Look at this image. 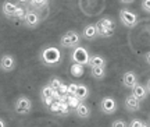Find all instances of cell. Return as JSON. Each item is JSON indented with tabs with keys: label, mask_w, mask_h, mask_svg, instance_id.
Segmentation results:
<instances>
[{
	"label": "cell",
	"mask_w": 150,
	"mask_h": 127,
	"mask_svg": "<svg viewBox=\"0 0 150 127\" xmlns=\"http://www.w3.org/2000/svg\"><path fill=\"white\" fill-rule=\"evenodd\" d=\"M89 57H91V55L88 52V49L83 48V46H75L72 53H71L72 63H78L82 64V66H86L89 63Z\"/></svg>",
	"instance_id": "277c9868"
},
{
	"label": "cell",
	"mask_w": 150,
	"mask_h": 127,
	"mask_svg": "<svg viewBox=\"0 0 150 127\" xmlns=\"http://www.w3.org/2000/svg\"><path fill=\"white\" fill-rule=\"evenodd\" d=\"M145 60H146V63L147 64H150V52H147L145 55Z\"/></svg>",
	"instance_id": "836d02e7"
},
{
	"label": "cell",
	"mask_w": 150,
	"mask_h": 127,
	"mask_svg": "<svg viewBox=\"0 0 150 127\" xmlns=\"http://www.w3.org/2000/svg\"><path fill=\"white\" fill-rule=\"evenodd\" d=\"M49 1L50 0H29L28 3H29V6L32 7L33 10H43V9H46L49 6Z\"/></svg>",
	"instance_id": "ac0fdd59"
},
{
	"label": "cell",
	"mask_w": 150,
	"mask_h": 127,
	"mask_svg": "<svg viewBox=\"0 0 150 127\" xmlns=\"http://www.w3.org/2000/svg\"><path fill=\"white\" fill-rule=\"evenodd\" d=\"M111 127H128V123L125 120H122V119H117V120L112 122Z\"/></svg>",
	"instance_id": "83f0119b"
},
{
	"label": "cell",
	"mask_w": 150,
	"mask_h": 127,
	"mask_svg": "<svg viewBox=\"0 0 150 127\" xmlns=\"http://www.w3.org/2000/svg\"><path fill=\"white\" fill-rule=\"evenodd\" d=\"M142 122H143V120H140V119H132V120L128 123V127H140L142 126Z\"/></svg>",
	"instance_id": "f546056e"
},
{
	"label": "cell",
	"mask_w": 150,
	"mask_h": 127,
	"mask_svg": "<svg viewBox=\"0 0 150 127\" xmlns=\"http://www.w3.org/2000/svg\"><path fill=\"white\" fill-rule=\"evenodd\" d=\"M79 42H81V34L78 31H74V29L67 31L60 38V46H61V48L74 49L75 46L79 45Z\"/></svg>",
	"instance_id": "7a4b0ae2"
},
{
	"label": "cell",
	"mask_w": 150,
	"mask_h": 127,
	"mask_svg": "<svg viewBox=\"0 0 150 127\" xmlns=\"http://www.w3.org/2000/svg\"><path fill=\"white\" fill-rule=\"evenodd\" d=\"M0 127H7V126H6V122L1 119V117H0Z\"/></svg>",
	"instance_id": "d590c367"
},
{
	"label": "cell",
	"mask_w": 150,
	"mask_h": 127,
	"mask_svg": "<svg viewBox=\"0 0 150 127\" xmlns=\"http://www.w3.org/2000/svg\"><path fill=\"white\" fill-rule=\"evenodd\" d=\"M138 84V75L134 71H127L122 75V85L127 88H132L134 85Z\"/></svg>",
	"instance_id": "8fae6325"
},
{
	"label": "cell",
	"mask_w": 150,
	"mask_h": 127,
	"mask_svg": "<svg viewBox=\"0 0 150 127\" xmlns=\"http://www.w3.org/2000/svg\"><path fill=\"white\" fill-rule=\"evenodd\" d=\"M16 69V59L11 55H3L0 57V70H3L6 73H10Z\"/></svg>",
	"instance_id": "ba28073f"
},
{
	"label": "cell",
	"mask_w": 150,
	"mask_h": 127,
	"mask_svg": "<svg viewBox=\"0 0 150 127\" xmlns=\"http://www.w3.org/2000/svg\"><path fill=\"white\" fill-rule=\"evenodd\" d=\"M53 88L50 85H45L42 90H40V98L42 99H47V98H53Z\"/></svg>",
	"instance_id": "44dd1931"
},
{
	"label": "cell",
	"mask_w": 150,
	"mask_h": 127,
	"mask_svg": "<svg viewBox=\"0 0 150 127\" xmlns=\"http://www.w3.org/2000/svg\"><path fill=\"white\" fill-rule=\"evenodd\" d=\"M18 1H20V3H21V4H24V3H28V1H29V0H18Z\"/></svg>",
	"instance_id": "74e56055"
},
{
	"label": "cell",
	"mask_w": 150,
	"mask_h": 127,
	"mask_svg": "<svg viewBox=\"0 0 150 127\" xmlns=\"http://www.w3.org/2000/svg\"><path fill=\"white\" fill-rule=\"evenodd\" d=\"M57 113L61 115V116L70 115L71 109H70V106H68V103H67V102H59V112H57Z\"/></svg>",
	"instance_id": "7402d4cb"
},
{
	"label": "cell",
	"mask_w": 150,
	"mask_h": 127,
	"mask_svg": "<svg viewBox=\"0 0 150 127\" xmlns=\"http://www.w3.org/2000/svg\"><path fill=\"white\" fill-rule=\"evenodd\" d=\"M149 124H150V116H149Z\"/></svg>",
	"instance_id": "f35d334b"
},
{
	"label": "cell",
	"mask_w": 150,
	"mask_h": 127,
	"mask_svg": "<svg viewBox=\"0 0 150 127\" xmlns=\"http://www.w3.org/2000/svg\"><path fill=\"white\" fill-rule=\"evenodd\" d=\"M49 110L52 112V113H57V112H59V101L52 102V105L49 106Z\"/></svg>",
	"instance_id": "4dcf8cb0"
},
{
	"label": "cell",
	"mask_w": 150,
	"mask_h": 127,
	"mask_svg": "<svg viewBox=\"0 0 150 127\" xmlns=\"http://www.w3.org/2000/svg\"><path fill=\"white\" fill-rule=\"evenodd\" d=\"M149 29H150V28H149Z\"/></svg>",
	"instance_id": "ab89813d"
},
{
	"label": "cell",
	"mask_w": 150,
	"mask_h": 127,
	"mask_svg": "<svg viewBox=\"0 0 150 127\" xmlns=\"http://www.w3.org/2000/svg\"><path fill=\"white\" fill-rule=\"evenodd\" d=\"M100 108H102V112L104 115H112L117 112V101L111 98V96H104L100 102Z\"/></svg>",
	"instance_id": "8992f818"
},
{
	"label": "cell",
	"mask_w": 150,
	"mask_h": 127,
	"mask_svg": "<svg viewBox=\"0 0 150 127\" xmlns=\"http://www.w3.org/2000/svg\"><path fill=\"white\" fill-rule=\"evenodd\" d=\"M131 90H132V92H131V94H132L136 99H139L140 102L146 99V96H147V91H146L145 85H142V84H139V83H138V84L134 85Z\"/></svg>",
	"instance_id": "4fadbf2b"
},
{
	"label": "cell",
	"mask_w": 150,
	"mask_h": 127,
	"mask_svg": "<svg viewBox=\"0 0 150 127\" xmlns=\"http://www.w3.org/2000/svg\"><path fill=\"white\" fill-rule=\"evenodd\" d=\"M145 88H146V91H147V94H150V78L147 80V83H146V85H145Z\"/></svg>",
	"instance_id": "d6a6232c"
},
{
	"label": "cell",
	"mask_w": 150,
	"mask_h": 127,
	"mask_svg": "<svg viewBox=\"0 0 150 127\" xmlns=\"http://www.w3.org/2000/svg\"><path fill=\"white\" fill-rule=\"evenodd\" d=\"M81 37L88 39V41H95L96 38H99L96 24H88V25L83 27V29L81 32Z\"/></svg>",
	"instance_id": "9c48e42d"
},
{
	"label": "cell",
	"mask_w": 150,
	"mask_h": 127,
	"mask_svg": "<svg viewBox=\"0 0 150 127\" xmlns=\"http://www.w3.org/2000/svg\"><path fill=\"white\" fill-rule=\"evenodd\" d=\"M75 96L79 99V101H85L86 98L89 96V88L85 84H78L76 91H75Z\"/></svg>",
	"instance_id": "2e32d148"
},
{
	"label": "cell",
	"mask_w": 150,
	"mask_h": 127,
	"mask_svg": "<svg viewBox=\"0 0 150 127\" xmlns=\"http://www.w3.org/2000/svg\"><path fill=\"white\" fill-rule=\"evenodd\" d=\"M22 21H24L25 27H28V28H36L40 24L42 18L39 16V13H36V11H27V14H25Z\"/></svg>",
	"instance_id": "52a82bcc"
},
{
	"label": "cell",
	"mask_w": 150,
	"mask_h": 127,
	"mask_svg": "<svg viewBox=\"0 0 150 127\" xmlns=\"http://www.w3.org/2000/svg\"><path fill=\"white\" fill-rule=\"evenodd\" d=\"M140 127H150V124L147 122H142V126Z\"/></svg>",
	"instance_id": "8d00e7d4"
},
{
	"label": "cell",
	"mask_w": 150,
	"mask_h": 127,
	"mask_svg": "<svg viewBox=\"0 0 150 127\" xmlns=\"http://www.w3.org/2000/svg\"><path fill=\"white\" fill-rule=\"evenodd\" d=\"M97 34H99V37L100 38H110V37H112L114 29H111V28H100V27H97Z\"/></svg>",
	"instance_id": "603a6c76"
},
{
	"label": "cell",
	"mask_w": 150,
	"mask_h": 127,
	"mask_svg": "<svg viewBox=\"0 0 150 127\" xmlns=\"http://www.w3.org/2000/svg\"><path fill=\"white\" fill-rule=\"evenodd\" d=\"M61 84H63V83H61V80L57 78V77H53V78L49 81V85H50V87H52L53 90H59V87H60Z\"/></svg>",
	"instance_id": "484cf974"
},
{
	"label": "cell",
	"mask_w": 150,
	"mask_h": 127,
	"mask_svg": "<svg viewBox=\"0 0 150 127\" xmlns=\"http://www.w3.org/2000/svg\"><path fill=\"white\" fill-rule=\"evenodd\" d=\"M120 1H121V3H124V4H132L135 0H120Z\"/></svg>",
	"instance_id": "e575fe53"
},
{
	"label": "cell",
	"mask_w": 150,
	"mask_h": 127,
	"mask_svg": "<svg viewBox=\"0 0 150 127\" xmlns=\"http://www.w3.org/2000/svg\"><path fill=\"white\" fill-rule=\"evenodd\" d=\"M125 108L129 112H138V110H140V101L136 99L132 94H129L125 98Z\"/></svg>",
	"instance_id": "30bf717a"
},
{
	"label": "cell",
	"mask_w": 150,
	"mask_h": 127,
	"mask_svg": "<svg viewBox=\"0 0 150 127\" xmlns=\"http://www.w3.org/2000/svg\"><path fill=\"white\" fill-rule=\"evenodd\" d=\"M16 9H17L16 3H13L10 0H6L4 3H3V6H1V13H3L7 18H14Z\"/></svg>",
	"instance_id": "5bb4252c"
},
{
	"label": "cell",
	"mask_w": 150,
	"mask_h": 127,
	"mask_svg": "<svg viewBox=\"0 0 150 127\" xmlns=\"http://www.w3.org/2000/svg\"><path fill=\"white\" fill-rule=\"evenodd\" d=\"M140 7H142V10L150 14V0H142V3H140Z\"/></svg>",
	"instance_id": "f1b7e54d"
},
{
	"label": "cell",
	"mask_w": 150,
	"mask_h": 127,
	"mask_svg": "<svg viewBox=\"0 0 150 127\" xmlns=\"http://www.w3.org/2000/svg\"><path fill=\"white\" fill-rule=\"evenodd\" d=\"M96 27H100V28H111V29H115V22L111 20V17H103L99 21L96 22Z\"/></svg>",
	"instance_id": "e0dca14e"
},
{
	"label": "cell",
	"mask_w": 150,
	"mask_h": 127,
	"mask_svg": "<svg viewBox=\"0 0 150 127\" xmlns=\"http://www.w3.org/2000/svg\"><path fill=\"white\" fill-rule=\"evenodd\" d=\"M74 112H75V115L78 117H81V119H88V117L91 116V109H89V106L86 105L85 101H81L79 105L74 109Z\"/></svg>",
	"instance_id": "7c38bea8"
},
{
	"label": "cell",
	"mask_w": 150,
	"mask_h": 127,
	"mask_svg": "<svg viewBox=\"0 0 150 127\" xmlns=\"http://www.w3.org/2000/svg\"><path fill=\"white\" fill-rule=\"evenodd\" d=\"M76 87H78L76 83H70V84L67 85V95H75Z\"/></svg>",
	"instance_id": "4316f807"
},
{
	"label": "cell",
	"mask_w": 150,
	"mask_h": 127,
	"mask_svg": "<svg viewBox=\"0 0 150 127\" xmlns=\"http://www.w3.org/2000/svg\"><path fill=\"white\" fill-rule=\"evenodd\" d=\"M56 91H59L60 95H65V94H67V85H65V84H61L59 87V90H56Z\"/></svg>",
	"instance_id": "1f68e13d"
},
{
	"label": "cell",
	"mask_w": 150,
	"mask_h": 127,
	"mask_svg": "<svg viewBox=\"0 0 150 127\" xmlns=\"http://www.w3.org/2000/svg\"><path fill=\"white\" fill-rule=\"evenodd\" d=\"M14 108H16V112L20 113V115H27L32 110V101L25 95H21L17 98L16 103H14Z\"/></svg>",
	"instance_id": "5b68a950"
},
{
	"label": "cell",
	"mask_w": 150,
	"mask_h": 127,
	"mask_svg": "<svg viewBox=\"0 0 150 127\" xmlns=\"http://www.w3.org/2000/svg\"><path fill=\"white\" fill-rule=\"evenodd\" d=\"M118 17H120V21L122 22V25L127 28H135L138 25V16L132 10L121 9L118 13Z\"/></svg>",
	"instance_id": "3957f363"
},
{
	"label": "cell",
	"mask_w": 150,
	"mask_h": 127,
	"mask_svg": "<svg viewBox=\"0 0 150 127\" xmlns=\"http://www.w3.org/2000/svg\"><path fill=\"white\" fill-rule=\"evenodd\" d=\"M91 74L93 78L103 80L106 77V67H91Z\"/></svg>",
	"instance_id": "d6986e66"
},
{
	"label": "cell",
	"mask_w": 150,
	"mask_h": 127,
	"mask_svg": "<svg viewBox=\"0 0 150 127\" xmlns=\"http://www.w3.org/2000/svg\"><path fill=\"white\" fill-rule=\"evenodd\" d=\"M27 11L22 6H17L16 9V13H14V18H18V20H24V17H25V14H27Z\"/></svg>",
	"instance_id": "d4e9b609"
},
{
	"label": "cell",
	"mask_w": 150,
	"mask_h": 127,
	"mask_svg": "<svg viewBox=\"0 0 150 127\" xmlns=\"http://www.w3.org/2000/svg\"><path fill=\"white\" fill-rule=\"evenodd\" d=\"M79 99L76 98L75 95H68V101H67V103H68V106H70V109L71 110H74L76 106L79 105Z\"/></svg>",
	"instance_id": "cb8c5ba5"
},
{
	"label": "cell",
	"mask_w": 150,
	"mask_h": 127,
	"mask_svg": "<svg viewBox=\"0 0 150 127\" xmlns=\"http://www.w3.org/2000/svg\"><path fill=\"white\" fill-rule=\"evenodd\" d=\"M88 66H91V67H106V59L100 55H93L89 57Z\"/></svg>",
	"instance_id": "9a60e30c"
},
{
	"label": "cell",
	"mask_w": 150,
	"mask_h": 127,
	"mask_svg": "<svg viewBox=\"0 0 150 127\" xmlns=\"http://www.w3.org/2000/svg\"><path fill=\"white\" fill-rule=\"evenodd\" d=\"M39 57H40V60H42V63L45 66H47V67H56L57 64L61 63L63 53L56 46H46V48L42 49Z\"/></svg>",
	"instance_id": "6da1fadb"
},
{
	"label": "cell",
	"mask_w": 150,
	"mask_h": 127,
	"mask_svg": "<svg viewBox=\"0 0 150 127\" xmlns=\"http://www.w3.org/2000/svg\"><path fill=\"white\" fill-rule=\"evenodd\" d=\"M83 71H85V69H83V66H82V64L74 63L70 67V73H71L72 77H81V75L83 74Z\"/></svg>",
	"instance_id": "ffe728a7"
}]
</instances>
